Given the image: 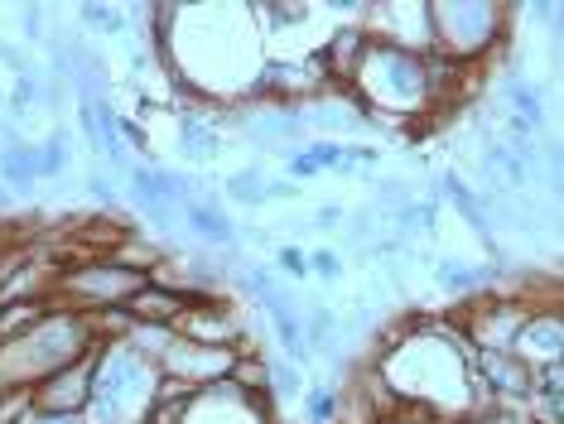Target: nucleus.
<instances>
[{
	"label": "nucleus",
	"mask_w": 564,
	"mask_h": 424,
	"mask_svg": "<svg viewBox=\"0 0 564 424\" xmlns=\"http://www.w3.org/2000/svg\"><path fill=\"white\" fill-rule=\"evenodd\" d=\"M338 415H343V401L328 391V385L310 391V401H304V420L310 424H338Z\"/></svg>",
	"instance_id": "412c9836"
},
{
	"label": "nucleus",
	"mask_w": 564,
	"mask_h": 424,
	"mask_svg": "<svg viewBox=\"0 0 564 424\" xmlns=\"http://www.w3.org/2000/svg\"><path fill=\"white\" fill-rule=\"evenodd\" d=\"M117 131H121L126 140H131V145H135V150H145V131H140V126H135V121H117Z\"/></svg>",
	"instance_id": "f704fd0d"
},
{
	"label": "nucleus",
	"mask_w": 564,
	"mask_h": 424,
	"mask_svg": "<svg viewBox=\"0 0 564 424\" xmlns=\"http://www.w3.org/2000/svg\"><path fill=\"white\" fill-rule=\"evenodd\" d=\"M275 265L285 270V275H310V251H300V247H280L275 251Z\"/></svg>",
	"instance_id": "a878e982"
},
{
	"label": "nucleus",
	"mask_w": 564,
	"mask_h": 424,
	"mask_svg": "<svg viewBox=\"0 0 564 424\" xmlns=\"http://www.w3.org/2000/svg\"><path fill=\"white\" fill-rule=\"evenodd\" d=\"M87 188H93V198H101V203H107V208H111V203H117V188H111L107 178H97V174H93V178H87Z\"/></svg>",
	"instance_id": "72a5a7b5"
},
{
	"label": "nucleus",
	"mask_w": 564,
	"mask_h": 424,
	"mask_svg": "<svg viewBox=\"0 0 564 424\" xmlns=\"http://www.w3.org/2000/svg\"><path fill=\"white\" fill-rule=\"evenodd\" d=\"M473 377H478V391L487 405L521 410L525 395H531V367L511 352H478L473 357Z\"/></svg>",
	"instance_id": "0eeeda50"
},
{
	"label": "nucleus",
	"mask_w": 564,
	"mask_h": 424,
	"mask_svg": "<svg viewBox=\"0 0 564 424\" xmlns=\"http://www.w3.org/2000/svg\"><path fill=\"white\" fill-rule=\"evenodd\" d=\"M444 193H448V203H454V213L464 217V222H468L473 231H478V237L487 241V247L497 251V241H492V227H487V217H482V203H478V193H473V188H468V184H464V178H458V174H444Z\"/></svg>",
	"instance_id": "2eb2a0df"
},
{
	"label": "nucleus",
	"mask_w": 564,
	"mask_h": 424,
	"mask_svg": "<svg viewBox=\"0 0 564 424\" xmlns=\"http://www.w3.org/2000/svg\"><path fill=\"white\" fill-rule=\"evenodd\" d=\"M367 39H371V34L362 30V24H343V30L328 39L324 54H314V63H318V68H324L328 77H338V83L348 87L352 73H357V58H362V48H367Z\"/></svg>",
	"instance_id": "f8f14e48"
},
{
	"label": "nucleus",
	"mask_w": 564,
	"mask_h": 424,
	"mask_svg": "<svg viewBox=\"0 0 564 424\" xmlns=\"http://www.w3.org/2000/svg\"><path fill=\"white\" fill-rule=\"evenodd\" d=\"M310 270H314L318 280H338V275H343L338 251H310Z\"/></svg>",
	"instance_id": "cd10ccee"
},
{
	"label": "nucleus",
	"mask_w": 564,
	"mask_h": 424,
	"mask_svg": "<svg viewBox=\"0 0 564 424\" xmlns=\"http://www.w3.org/2000/svg\"><path fill=\"white\" fill-rule=\"evenodd\" d=\"M30 405L34 410H54V415H83L87 410V395H93V352L83 357V362L54 371V377H44L40 385H30Z\"/></svg>",
	"instance_id": "1a4fd4ad"
},
{
	"label": "nucleus",
	"mask_w": 564,
	"mask_h": 424,
	"mask_svg": "<svg viewBox=\"0 0 564 424\" xmlns=\"http://www.w3.org/2000/svg\"><path fill=\"white\" fill-rule=\"evenodd\" d=\"M174 333H178V338H188V343L237 347V352H241V324L213 300V294H198V300L184 308V318L174 324Z\"/></svg>",
	"instance_id": "9d476101"
},
{
	"label": "nucleus",
	"mask_w": 564,
	"mask_h": 424,
	"mask_svg": "<svg viewBox=\"0 0 564 424\" xmlns=\"http://www.w3.org/2000/svg\"><path fill=\"white\" fill-rule=\"evenodd\" d=\"M300 198V184H265V203H290Z\"/></svg>",
	"instance_id": "2f4dec72"
},
{
	"label": "nucleus",
	"mask_w": 564,
	"mask_h": 424,
	"mask_svg": "<svg viewBox=\"0 0 564 424\" xmlns=\"http://www.w3.org/2000/svg\"><path fill=\"white\" fill-rule=\"evenodd\" d=\"M300 395H304V367L271 362V401L285 405V401H300Z\"/></svg>",
	"instance_id": "a211bd4d"
},
{
	"label": "nucleus",
	"mask_w": 564,
	"mask_h": 424,
	"mask_svg": "<svg viewBox=\"0 0 564 424\" xmlns=\"http://www.w3.org/2000/svg\"><path fill=\"white\" fill-rule=\"evenodd\" d=\"M6 208H10V188L0 184V213H6Z\"/></svg>",
	"instance_id": "e433bc0d"
},
{
	"label": "nucleus",
	"mask_w": 564,
	"mask_h": 424,
	"mask_svg": "<svg viewBox=\"0 0 564 424\" xmlns=\"http://www.w3.org/2000/svg\"><path fill=\"white\" fill-rule=\"evenodd\" d=\"M468 424H531L521 415V410H507V405H482V410H473Z\"/></svg>",
	"instance_id": "393cba45"
},
{
	"label": "nucleus",
	"mask_w": 564,
	"mask_h": 424,
	"mask_svg": "<svg viewBox=\"0 0 564 424\" xmlns=\"http://www.w3.org/2000/svg\"><path fill=\"white\" fill-rule=\"evenodd\" d=\"M15 424H87L83 415H54V410H34V405H24Z\"/></svg>",
	"instance_id": "bb28decb"
},
{
	"label": "nucleus",
	"mask_w": 564,
	"mask_h": 424,
	"mask_svg": "<svg viewBox=\"0 0 564 424\" xmlns=\"http://www.w3.org/2000/svg\"><path fill=\"white\" fill-rule=\"evenodd\" d=\"M251 15H271V20H265L271 30H290V24H304L310 10H304V6H275V0H261V6H251Z\"/></svg>",
	"instance_id": "b1692460"
},
{
	"label": "nucleus",
	"mask_w": 564,
	"mask_h": 424,
	"mask_svg": "<svg viewBox=\"0 0 564 424\" xmlns=\"http://www.w3.org/2000/svg\"><path fill=\"white\" fill-rule=\"evenodd\" d=\"M232 362H237V347H208V343H188L174 333V343L164 347L160 357V377L170 381H184L188 391H203V385H217L232 377Z\"/></svg>",
	"instance_id": "423d86ee"
},
{
	"label": "nucleus",
	"mask_w": 564,
	"mask_h": 424,
	"mask_svg": "<svg viewBox=\"0 0 564 424\" xmlns=\"http://www.w3.org/2000/svg\"><path fill=\"white\" fill-rule=\"evenodd\" d=\"M290 174H294V178H314V174H318L314 154H310V150H304V154H290Z\"/></svg>",
	"instance_id": "7c9ffc66"
},
{
	"label": "nucleus",
	"mask_w": 564,
	"mask_h": 424,
	"mask_svg": "<svg viewBox=\"0 0 564 424\" xmlns=\"http://www.w3.org/2000/svg\"><path fill=\"white\" fill-rule=\"evenodd\" d=\"M63 164H68V131H54L44 150H34V174L54 178V174H63Z\"/></svg>",
	"instance_id": "aec40b11"
},
{
	"label": "nucleus",
	"mask_w": 564,
	"mask_h": 424,
	"mask_svg": "<svg viewBox=\"0 0 564 424\" xmlns=\"http://www.w3.org/2000/svg\"><path fill=\"white\" fill-rule=\"evenodd\" d=\"M198 294L194 290H184V285H155V280H145L131 300H126V314L135 318V324H150V328H170L184 318V308L194 304Z\"/></svg>",
	"instance_id": "9b49d317"
},
{
	"label": "nucleus",
	"mask_w": 564,
	"mask_h": 424,
	"mask_svg": "<svg viewBox=\"0 0 564 424\" xmlns=\"http://www.w3.org/2000/svg\"><path fill=\"white\" fill-rule=\"evenodd\" d=\"M352 101H362L371 121H401L415 126V116L430 111V73H425V54H410V48L381 44L367 39L357 73L348 83Z\"/></svg>",
	"instance_id": "f257e3e1"
},
{
	"label": "nucleus",
	"mask_w": 564,
	"mask_h": 424,
	"mask_svg": "<svg viewBox=\"0 0 564 424\" xmlns=\"http://www.w3.org/2000/svg\"><path fill=\"white\" fill-rule=\"evenodd\" d=\"M511 357H521L525 367H550L564 362V324H560V304H535L525 314V324L517 328V343H511Z\"/></svg>",
	"instance_id": "6e6552de"
},
{
	"label": "nucleus",
	"mask_w": 564,
	"mask_h": 424,
	"mask_svg": "<svg viewBox=\"0 0 564 424\" xmlns=\"http://www.w3.org/2000/svg\"><path fill=\"white\" fill-rule=\"evenodd\" d=\"M531 314V300L525 294H473V304L458 314V328L468 333L473 352H511L517 343V328Z\"/></svg>",
	"instance_id": "39448f33"
},
{
	"label": "nucleus",
	"mask_w": 564,
	"mask_h": 424,
	"mask_svg": "<svg viewBox=\"0 0 564 424\" xmlns=\"http://www.w3.org/2000/svg\"><path fill=\"white\" fill-rule=\"evenodd\" d=\"M178 150H184V160H217V150H223V135L213 131L208 116H184V126H178Z\"/></svg>",
	"instance_id": "4468645a"
},
{
	"label": "nucleus",
	"mask_w": 564,
	"mask_h": 424,
	"mask_svg": "<svg viewBox=\"0 0 564 424\" xmlns=\"http://www.w3.org/2000/svg\"><path fill=\"white\" fill-rule=\"evenodd\" d=\"M145 285L140 270L117 265L111 256H87V261H68L54 270V304L63 300L78 314H97V308H117Z\"/></svg>",
	"instance_id": "20e7f679"
},
{
	"label": "nucleus",
	"mask_w": 564,
	"mask_h": 424,
	"mask_svg": "<svg viewBox=\"0 0 564 424\" xmlns=\"http://www.w3.org/2000/svg\"><path fill=\"white\" fill-rule=\"evenodd\" d=\"M34 97H40V83H34V77H20V83H15V97H10V111L24 116V111L34 107Z\"/></svg>",
	"instance_id": "c85d7f7f"
},
{
	"label": "nucleus",
	"mask_w": 564,
	"mask_h": 424,
	"mask_svg": "<svg viewBox=\"0 0 564 424\" xmlns=\"http://www.w3.org/2000/svg\"><path fill=\"white\" fill-rule=\"evenodd\" d=\"M184 222L198 231L203 241H213V247H227V251H237V227H232V217L227 213H217L208 198H194V203H184Z\"/></svg>",
	"instance_id": "ddd939ff"
},
{
	"label": "nucleus",
	"mask_w": 564,
	"mask_h": 424,
	"mask_svg": "<svg viewBox=\"0 0 564 424\" xmlns=\"http://www.w3.org/2000/svg\"><path fill=\"white\" fill-rule=\"evenodd\" d=\"M502 6L492 0H434L430 39L434 54L448 63H482L502 39Z\"/></svg>",
	"instance_id": "7ed1b4c3"
},
{
	"label": "nucleus",
	"mask_w": 564,
	"mask_h": 424,
	"mask_svg": "<svg viewBox=\"0 0 564 424\" xmlns=\"http://www.w3.org/2000/svg\"><path fill=\"white\" fill-rule=\"evenodd\" d=\"M227 198L247 203V208H261V203H265V178H261V170H241V174L227 178Z\"/></svg>",
	"instance_id": "6ab92c4d"
},
{
	"label": "nucleus",
	"mask_w": 564,
	"mask_h": 424,
	"mask_svg": "<svg viewBox=\"0 0 564 424\" xmlns=\"http://www.w3.org/2000/svg\"><path fill=\"white\" fill-rule=\"evenodd\" d=\"M507 97H511V107H517V116L521 121H541V93H535L531 83H521V77H511L507 83Z\"/></svg>",
	"instance_id": "4be33fe9"
},
{
	"label": "nucleus",
	"mask_w": 564,
	"mask_h": 424,
	"mask_svg": "<svg viewBox=\"0 0 564 424\" xmlns=\"http://www.w3.org/2000/svg\"><path fill=\"white\" fill-rule=\"evenodd\" d=\"M377 198H381V203H405V184H395V178H381V184H377Z\"/></svg>",
	"instance_id": "473e14b6"
},
{
	"label": "nucleus",
	"mask_w": 564,
	"mask_h": 424,
	"mask_svg": "<svg viewBox=\"0 0 564 424\" xmlns=\"http://www.w3.org/2000/svg\"><path fill=\"white\" fill-rule=\"evenodd\" d=\"M314 227H318V231L343 227V208H338V203H324V208H318V217H314Z\"/></svg>",
	"instance_id": "c756f323"
},
{
	"label": "nucleus",
	"mask_w": 564,
	"mask_h": 424,
	"mask_svg": "<svg viewBox=\"0 0 564 424\" xmlns=\"http://www.w3.org/2000/svg\"><path fill=\"white\" fill-rule=\"evenodd\" d=\"M78 15H83V24L93 34H121L126 30V15H121L117 6H83Z\"/></svg>",
	"instance_id": "5701e85b"
},
{
	"label": "nucleus",
	"mask_w": 564,
	"mask_h": 424,
	"mask_svg": "<svg viewBox=\"0 0 564 424\" xmlns=\"http://www.w3.org/2000/svg\"><path fill=\"white\" fill-rule=\"evenodd\" d=\"M434 280H440V290L448 294H482V285L492 280V265H458V261H444L434 270Z\"/></svg>",
	"instance_id": "dca6fc26"
},
{
	"label": "nucleus",
	"mask_w": 564,
	"mask_h": 424,
	"mask_svg": "<svg viewBox=\"0 0 564 424\" xmlns=\"http://www.w3.org/2000/svg\"><path fill=\"white\" fill-rule=\"evenodd\" d=\"M40 20H44L40 10H24V20H20V24H24V34H30V39H40V34H44V24H40Z\"/></svg>",
	"instance_id": "c9c22d12"
},
{
	"label": "nucleus",
	"mask_w": 564,
	"mask_h": 424,
	"mask_svg": "<svg viewBox=\"0 0 564 424\" xmlns=\"http://www.w3.org/2000/svg\"><path fill=\"white\" fill-rule=\"evenodd\" d=\"M304 121L318 126V131H357L362 111L348 107V101H318L314 111H304Z\"/></svg>",
	"instance_id": "f3484780"
},
{
	"label": "nucleus",
	"mask_w": 564,
	"mask_h": 424,
	"mask_svg": "<svg viewBox=\"0 0 564 424\" xmlns=\"http://www.w3.org/2000/svg\"><path fill=\"white\" fill-rule=\"evenodd\" d=\"M93 347L97 338H93L87 314H78L68 304H54L24 338L0 347V391H30V385H40L54 371L83 362Z\"/></svg>",
	"instance_id": "f03ea898"
}]
</instances>
